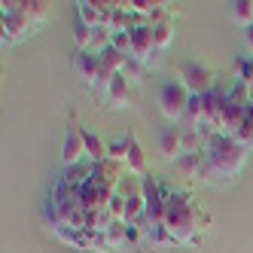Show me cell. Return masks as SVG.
I'll return each mask as SVG.
<instances>
[{
    "instance_id": "obj_1",
    "label": "cell",
    "mask_w": 253,
    "mask_h": 253,
    "mask_svg": "<svg viewBox=\"0 0 253 253\" xmlns=\"http://www.w3.org/2000/svg\"><path fill=\"white\" fill-rule=\"evenodd\" d=\"M247 156H250L247 147H241L235 137L216 131L211 137V143H208V150H205V165H202L198 180H202L205 186L226 189L229 183H235V177L244 171Z\"/></svg>"
},
{
    "instance_id": "obj_2",
    "label": "cell",
    "mask_w": 253,
    "mask_h": 253,
    "mask_svg": "<svg viewBox=\"0 0 253 253\" xmlns=\"http://www.w3.org/2000/svg\"><path fill=\"white\" fill-rule=\"evenodd\" d=\"M165 226L177 244H202V232L211 226V216L195 208L189 192H171Z\"/></svg>"
},
{
    "instance_id": "obj_3",
    "label": "cell",
    "mask_w": 253,
    "mask_h": 253,
    "mask_svg": "<svg viewBox=\"0 0 253 253\" xmlns=\"http://www.w3.org/2000/svg\"><path fill=\"white\" fill-rule=\"evenodd\" d=\"M0 15H3V43L6 46L22 43L37 28L31 22V15L25 12V0H3L0 3Z\"/></svg>"
},
{
    "instance_id": "obj_4",
    "label": "cell",
    "mask_w": 253,
    "mask_h": 253,
    "mask_svg": "<svg viewBox=\"0 0 253 253\" xmlns=\"http://www.w3.org/2000/svg\"><path fill=\"white\" fill-rule=\"evenodd\" d=\"M177 74H180V83L186 85L189 95H211L216 85H220V77L213 74L211 67H205L202 61H192V58H183L177 64Z\"/></svg>"
},
{
    "instance_id": "obj_5",
    "label": "cell",
    "mask_w": 253,
    "mask_h": 253,
    "mask_svg": "<svg viewBox=\"0 0 253 253\" xmlns=\"http://www.w3.org/2000/svg\"><path fill=\"white\" fill-rule=\"evenodd\" d=\"M189 92H186V85L183 83H165L162 85V92H159V110L162 116H165L171 125H180L186 116V107H189Z\"/></svg>"
},
{
    "instance_id": "obj_6",
    "label": "cell",
    "mask_w": 253,
    "mask_h": 253,
    "mask_svg": "<svg viewBox=\"0 0 253 253\" xmlns=\"http://www.w3.org/2000/svg\"><path fill=\"white\" fill-rule=\"evenodd\" d=\"M85 156V128L77 122V116L70 113L67 119V134H64V147H61V165L64 168H74L80 165Z\"/></svg>"
},
{
    "instance_id": "obj_7",
    "label": "cell",
    "mask_w": 253,
    "mask_h": 253,
    "mask_svg": "<svg viewBox=\"0 0 253 253\" xmlns=\"http://www.w3.org/2000/svg\"><path fill=\"white\" fill-rule=\"evenodd\" d=\"M131 55L137 58V61H143V64H159V49H156V43H153V28L143 22V25H137L134 31H131Z\"/></svg>"
},
{
    "instance_id": "obj_8",
    "label": "cell",
    "mask_w": 253,
    "mask_h": 253,
    "mask_svg": "<svg viewBox=\"0 0 253 253\" xmlns=\"http://www.w3.org/2000/svg\"><path fill=\"white\" fill-rule=\"evenodd\" d=\"M74 67H77V74H80V80H83V85L92 92L95 88V83H98V77H101V55H95V52H74Z\"/></svg>"
},
{
    "instance_id": "obj_9",
    "label": "cell",
    "mask_w": 253,
    "mask_h": 253,
    "mask_svg": "<svg viewBox=\"0 0 253 253\" xmlns=\"http://www.w3.org/2000/svg\"><path fill=\"white\" fill-rule=\"evenodd\" d=\"M159 153H162V159H168V162L180 159V153H183V125H168V128H162Z\"/></svg>"
},
{
    "instance_id": "obj_10",
    "label": "cell",
    "mask_w": 253,
    "mask_h": 253,
    "mask_svg": "<svg viewBox=\"0 0 253 253\" xmlns=\"http://www.w3.org/2000/svg\"><path fill=\"white\" fill-rule=\"evenodd\" d=\"M101 107H110V110H125V107H131V92H128V80L122 74L113 77L110 88H107V95L101 101Z\"/></svg>"
},
{
    "instance_id": "obj_11",
    "label": "cell",
    "mask_w": 253,
    "mask_h": 253,
    "mask_svg": "<svg viewBox=\"0 0 253 253\" xmlns=\"http://www.w3.org/2000/svg\"><path fill=\"white\" fill-rule=\"evenodd\" d=\"M125 171L131 177H137V180L147 177V153H143L134 131H128V159H125Z\"/></svg>"
},
{
    "instance_id": "obj_12",
    "label": "cell",
    "mask_w": 253,
    "mask_h": 253,
    "mask_svg": "<svg viewBox=\"0 0 253 253\" xmlns=\"http://www.w3.org/2000/svg\"><path fill=\"white\" fill-rule=\"evenodd\" d=\"M177 165V174L186 177V180H198L202 174V165H205V153H180V159L174 162Z\"/></svg>"
},
{
    "instance_id": "obj_13",
    "label": "cell",
    "mask_w": 253,
    "mask_h": 253,
    "mask_svg": "<svg viewBox=\"0 0 253 253\" xmlns=\"http://www.w3.org/2000/svg\"><path fill=\"white\" fill-rule=\"evenodd\" d=\"M101 238H104V253H116L122 247H128V223H113Z\"/></svg>"
},
{
    "instance_id": "obj_14",
    "label": "cell",
    "mask_w": 253,
    "mask_h": 253,
    "mask_svg": "<svg viewBox=\"0 0 253 253\" xmlns=\"http://www.w3.org/2000/svg\"><path fill=\"white\" fill-rule=\"evenodd\" d=\"M77 22H83L88 28H101L104 25V12L98 6V0H80L77 3Z\"/></svg>"
},
{
    "instance_id": "obj_15",
    "label": "cell",
    "mask_w": 253,
    "mask_h": 253,
    "mask_svg": "<svg viewBox=\"0 0 253 253\" xmlns=\"http://www.w3.org/2000/svg\"><path fill=\"white\" fill-rule=\"evenodd\" d=\"M85 156L95 162V165H101V162H107V143L95 134V131H88L85 128Z\"/></svg>"
},
{
    "instance_id": "obj_16",
    "label": "cell",
    "mask_w": 253,
    "mask_h": 253,
    "mask_svg": "<svg viewBox=\"0 0 253 253\" xmlns=\"http://www.w3.org/2000/svg\"><path fill=\"white\" fill-rule=\"evenodd\" d=\"M122 77L128 80V83H134V85L147 83V64L137 61L134 55H128V58H125V67H122Z\"/></svg>"
},
{
    "instance_id": "obj_17",
    "label": "cell",
    "mask_w": 253,
    "mask_h": 253,
    "mask_svg": "<svg viewBox=\"0 0 253 253\" xmlns=\"http://www.w3.org/2000/svg\"><path fill=\"white\" fill-rule=\"evenodd\" d=\"M107 159L125 165V159H128V134H125V137H116V140H107Z\"/></svg>"
},
{
    "instance_id": "obj_18",
    "label": "cell",
    "mask_w": 253,
    "mask_h": 253,
    "mask_svg": "<svg viewBox=\"0 0 253 253\" xmlns=\"http://www.w3.org/2000/svg\"><path fill=\"white\" fill-rule=\"evenodd\" d=\"M153 28V43H156V49L162 52V49H168L171 46V40H174V22H165V25H150Z\"/></svg>"
},
{
    "instance_id": "obj_19",
    "label": "cell",
    "mask_w": 253,
    "mask_h": 253,
    "mask_svg": "<svg viewBox=\"0 0 253 253\" xmlns=\"http://www.w3.org/2000/svg\"><path fill=\"white\" fill-rule=\"evenodd\" d=\"M95 31H98V28H88V25L77 22V28H74V43H77V49H80V52L92 49V43H95Z\"/></svg>"
},
{
    "instance_id": "obj_20",
    "label": "cell",
    "mask_w": 253,
    "mask_h": 253,
    "mask_svg": "<svg viewBox=\"0 0 253 253\" xmlns=\"http://www.w3.org/2000/svg\"><path fill=\"white\" fill-rule=\"evenodd\" d=\"M232 19L238 25H244V28L253 25V3H250V0H235V3H232Z\"/></svg>"
},
{
    "instance_id": "obj_21",
    "label": "cell",
    "mask_w": 253,
    "mask_h": 253,
    "mask_svg": "<svg viewBox=\"0 0 253 253\" xmlns=\"http://www.w3.org/2000/svg\"><path fill=\"white\" fill-rule=\"evenodd\" d=\"M235 80H244L247 88H250V95H253V58H238L235 61Z\"/></svg>"
},
{
    "instance_id": "obj_22",
    "label": "cell",
    "mask_w": 253,
    "mask_h": 253,
    "mask_svg": "<svg viewBox=\"0 0 253 253\" xmlns=\"http://www.w3.org/2000/svg\"><path fill=\"white\" fill-rule=\"evenodd\" d=\"M107 211H110V216H113L116 223H125V213H128V202H125V195H122V192H113Z\"/></svg>"
},
{
    "instance_id": "obj_23",
    "label": "cell",
    "mask_w": 253,
    "mask_h": 253,
    "mask_svg": "<svg viewBox=\"0 0 253 253\" xmlns=\"http://www.w3.org/2000/svg\"><path fill=\"white\" fill-rule=\"evenodd\" d=\"M113 46L122 52V55H131V31H122V34H113Z\"/></svg>"
},
{
    "instance_id": "obj_24",
    "label": "cell",
    "mask_w": 253,
    "mask_h": 253,
    "mask_svg": "<svg viewBox=\"0 0 253 253\" xmlns=\"http://www.w3.org/2000/svg\"><path fill=\"white\" fill-rule=\"evenodd\" d=\"M244 49L250 52V58H253V25L244 28Z\"/></svg>"
}]
</instances>
